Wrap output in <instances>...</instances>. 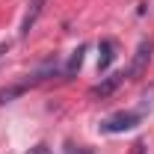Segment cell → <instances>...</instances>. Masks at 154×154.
I'll return each mask as SVG.
<instances>
[{
    "label": "cell",
    "instance_id": "6da1fadb",
    "mask_svg": "<svg viewBox=\"0 0 154 154\" xmlns=\"http://www.w3.org/2000/svg\"><path fill=\"white\" fill-rule=\"evenodd\" d=\"M139 122H142V113L139 110H122V113L107 116L101 122V131L104 134H125V131H134Z\"/></svg>",
    "mask_w": 154,
    "mask_h": 154
},
{
    "label": "cell",
    "instance_id": "7a4b0ae2",
    "mask_svg": "<svg viewBox=\"0 0 154 154\" xmlns=\"http://www.w3.org/2000/svg\"><path fill=\"white\" fill-rule=\"evenodd\" d=\"M125 80H128V74H125V71H116V74H110L107 80H101L98 86H92V95H95V98H107V95H113V92L122 86V83H125Z\"/></svg>",
    "mask_w": 154,
    "mask_h": 154
},
{
    "label": "cell",
    "instance_id": "3957f363",
    "mask_svg": "<svg viewBox=\"0 0 154 154\" xmlns=\"http://www.w3.org/2000/svg\"><path fill=\"white\" fill-rule=\"evenodd\" d=\"M42 6H45V0H30V3H27V12H24V21H21V36H30L33 24H36L38 15H42Z\"/></svg>",
    "mask_w": 154,
    "mask_h": 154
},
{
    "label": "cell",
    "instance_id": "277c9868",
    "mask_svg": "<svg viewBox=\"0 0 154 154\" xmlns=\"http://www.w3.org/2000/svg\"><path fill=\"white\" fill-rule=\"evenodd\" d=\"M148 57H151V42H142L139 48H136V57H134V62L125 68V74L128 77H134V74H139L142 68H145V62H148Z\"/></svg>",
    "mask_w": 154,
    "mask_h": 154
},
{
    "label": "cell",
    "instance_id": "5b68a950",
    "mask_svg": "<svg viewBox=\"0 0 154 154\" xmlns=\"http://www.w3.org/2000/svg\"><path fill=\"white\" fill-rule=\"evenodd\" d=\"M113 59H116L113 38H101V45H98V71H107L113 65Z\"/></svg>",
    "mask_w": 154,
    "mask_h": 154
},
{
    "label": "cell",
    "instance_id": "8992f818",
    "mask_svg": "<svg viewBox=\"0 0 154 154\" xmlns=\"http://www.w3.org/2000/svg\"><path fill=\"white\" fill-rule=\"evenodd\" d=\"M83 54H86V45H80L74 54H71L68 65H65V77H74L77 71H80V65H83Z\"/></svg>",
    "mask_w": 154,
    "mask_h": 154
},
{
    "label": "cell",
    "instance_id": "52a82bcc",
    "mask_svg": "<svg viewBox=\"0 0 154 154\" xmlns=\"http://www.w3.org/2000/svg\"><path fill=\"white\" fill-rule=\"evenodd\" d=\"M131 154H145V142H136L134 148H131Z\"/></svg>",
    "mask_w": 154,
    "mask_h": 154
},
{
    "label": "cell",
    "instance_id": "ba28073f",
    "mask_svg": "<svg viewBox=\"0 0 154 154\" xmlns=\"http://www.w3.org/2000/svg\"><path fill=\"white\" fill-rule=\"evenodd\" d=\"M68 154H89V151H74V145H68Z\"/></svg>",
    "mask_w": 154,
    "mask_h": 154
},
{
    "label": "cell",
    "instance_id": "9c48e42d",
    "mask_svg": "<svg viewBox=\"0 0 154 154\" xmlns=\"http://www.w3.org/2000/svg\"><path fill=\"white\" fill-rule=\"evenodd\" d=\"M6 48H9V45H6V42H0V54H6Z\"/></svg>",
    "mask_w": 154,
    "mask_h": 154
}]
</instances>
